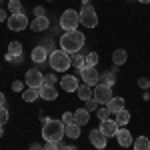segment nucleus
I'll use <instances>...</instances> for the list:
<instances>
[{"label": "nucleus", "instance_id": "obj_1", "mask_svg": "<svg viewBox=\"0 0 150 150\" xmlns=\"http://www.w3.org/2000/svg\"><path fill=\"white\" fill-rule=\"evenodd\" d=\"M86 44V36L82 34L80 30H70V32H64L60 36V50L68 52V54H76L80 52Z\"/></svg>", "mask_w": 150, "mask_h": 150}, {"label": "nucleus", "instance_id": "obj_2", "mask_svg": "<svg viewBox=\"0 0 150 150\" xmlns=\"http://www.w3.org/2000/svg\"><path fill=\"white\" fill-rule=\"evenodd\" d=\"M64 128H66V124L62 120H46V124L42 126V138L46 142H60L66 136Z\"/></svg>", "mask_w": 150, "mask_h": 150}, {"label": "nucleus", "instance_id": "obj_3", "mask_svg": "<svg viewBox=\"0 0 150 150\" xmlns=\"http://www.w3.org/2000/svg\"><path fill=\"white\" fill-rule=\"evenodd\" d=\"M48 64L54 72H66L72 66V54L64 52V50H54L48 56Z\"/></svg>", "mask_w": 150, "mask_h": 150}, {"label": "nucleus", "instance_id": "obj_4", "mask_svg": "<svg viewBox=\"0 0 150 150\" xmlns=\"http://www.w3.org/2000/svg\"><path fill=\"white\" fill-rule=\"evenodd\" d=\"M78 16H80V24L84 28H96L98 26V14H96V8L92 4H82V8L78 10Z\"/></svg>", "mask_w": 150, "mask_h": 150}, {"label": "nucleus", "instance_id": "obj_5", "mask_svg": "<svg viewBox=\"0 0 150 150\" xmlns=\"http://www.w3.org/2000/svg\"><path fill=\"white\" fill-rule=\"evenodd\" d=\"M80 24V16H78V12L68 8V10H64L60 14V28L64 30V32H70V30H76V26Z\"/></svg>", "mask_w": 150, "mask_h": 150}, {"label": "nucleus", "instance_id": "obj_6", "mask_svg": "<svg viewBox=\"0 0 150 150\" xmlns=\"http://www.w3.org/2000/svg\"><path fill=\"white\" fill-rule=\"evenodd\" d=\"M6 60H10L12 64H20L24 60V48H22V42L18 40H12L8 48H6Z\"/></svg>", "mask_w": 150, "mask_h": 150}, {"label": "nucleus", "instance_id": "obj_7", "mask_svg": "<svg viewBox=\"0 0 150 150\" xmlns=\"http://www.w3.org/2000/svg\"><path fill=\"white\" fill-rule=\"evenodd\" d=\"M6 24H8V28H10L12 32H22L24 28H28V26H30V22H28V18H26V14H24V12L10 14V16H8V20H6Z\"/></svg>", "mask_w": 150, "mask_h": 150}, {"label": "nucleus", "instance_id": "obj_8", "mask_svg": "<svg viewBox=\"0 0 150 150\" xmlns=\"http://www.w3.org/2000/svg\"><path fill=\"white\" fill-rule=\"evenodd\" d=\"M112 86H106V84H96L94 86V100L98 104H108L110 100H112Z\"/></svg>", "mask_w": 150, "mask_h": 150}, {"label": "nucleus", "instance_id": "obj_9", "mask_svg": "<svg viewBox=\"0 0 150 150\" xmlns=\"http://www.w3.org/2000/svg\"><path fill=\"white\" fill-rule=\"evenodd\" d=\"M78 74L82 76L84 84H88V86H96V84H100V74H98L96 66H84V68L78 70Z\"/></svg>", "mask_w": 150, "mask_h": 150}, {"label": "nucleus", "instance_id": "obj_10", "mask_svg": "<svg viewBox=\"0 0 150 150\" xmlns=\"http://www.w3.org/2000/svg\"><path fill=\"white\" fill-rule=\"evenodd\" d=\"M42 82H44V74H42L38 68H30L28 72H26V76H24L26 88H40Z\"/></svg>", "mask_w": 150, "mask_h": 150}, {"label": "nucleus", "instance_id": "obj_11", "mask_svg": "<svg viewBox=\"0 0 150 150\" xmlns=\"http://www.w3.org/2000/svg\"><path fill=\"white\" fill-rule=\"evenodd\" d=\"M88 140L92 142L94 148H98V150H104V148H106V142H108V140H106V136L100 132V128H94V130H90Z\"/></svg>", "mask_w": 150, "mask_h": 150}, {"label": "nucleus", "instance_id": "obj_12", "mask_svg": "<svg viewBox=\"0 0 150 150\" xmlns=\"http://www.w3.org/2000/svg\"><path fill=\"white\" fill-rule=\"evenodd\" d=\"M78 86H80V84H78V78L72 76V74H66V76L60 78V88H62L64 92H76Z\"/></svg>", "mask_w": 150, "mask_h": 150}, {"label": "nucleus", "instance_id": "obj_13", "mask_svg": "<svg viewBox=\"0 0 150 150\" xmlns=\"http://www.w3.org/2000/svg\"><path fill=\"white\" fill-rule=\"evenodd\" d=\"M118 124H116L114 118H108V120H102L100 122V132H102L106 138H110V136H116V132H118Z\"/></svg>", "mask_w": 150, "mask_h": 150}, {"label": "nucleus", "instance_id": "obj_14", "mask_svg": "<svg viewBox=\"0 0 150 150\" xmlns=\"http://www.w3.org/2000/svg\"><path fill=\"white\" fill-rule=\"evenodd\" d=\"M48 56H50V52H48L44 46H36V48H32V54H30L32 62H36V64L48 62Z\"/></svg>", "mask_w": 150, "mask_h": 150}, {"label": "nucleus", "instance_id": "obj_15", "mask_svg": "<svg viewBox=\"0 0 150 150\" xmlns=\"http://www.w3.org/2000/svg\"><path fill=\"white\" fill-rule=\"evenodd\" d=\"M116 140H118V144L120 146H124V148H128L134 140H132V134H130V130L128 128H118V132H116Z\"/></svg>", "mask_w": 150, "mask_h": 150}, {"label": "nucleus", "instance_id": "obj_16", "mask_svg": "<svg viewBox=\"0 0 150 150\" xmlns=\"http://www.w3.org/2000/svg\"><path fill=\"white\" fill-rule=\"evenodd\" d=\"M48 26H50V20H48L46 16H36L34 20L30 22V28H32L34 32H44Z\"/></svg>", "mask_w": 150, "mask_h": 150}, {"label": "nucleus", "instance_id": "obj_17", "mask_svg": "<svg viewBox=\"0 0 150 150\" xmlns=\"http://www.w3.org/2000/svg\"><path fill=\"white\" fill-rule=\"evenodd\" d=\"M40 98L42 100H48V102H52V100H56L58 98V92H56V86H40Z\"/></svg>", "mask_w": 150, "mask_h": 150}, {"label": "nucleus", "instance_id": "obj_18", "mask_svg": "<svg viewBox=\"0 0 150 150\" xmlns=\"http://www.w3.org/2000/svg\"><path fill=\"white\" fill-rule=\"evenodd\" d=\"M76 92H78V98H80V100L88 102V100H92V96H94V88L88 86V84H80Z\"/></svg>", "mask_w": 150, "mask_h": 150}, {"label": "nucleus", "instance_id": "obj_19", "mask_svg": "<svg viewBox=\"0 0 150 150\" xmlns=\"http://www.w3.org/2000/svg\"><path fill=\"white\" fill-rule=\"evenodd\" d=\"M40 98V88H24V92H22V100L24 102H36Z\"/></svg>", "mask_w": 150, "mask_h": 150}, {"label": "nucleus", "instance_id": "obj_20", "mask_svg": "<svg viewBox=\"0 0 150 150\" xmlns=\"http://www.w3.org/2000/svg\"><path fill=\"white\" fill-rule=\"evenodd\" d=\"M106 108L110 110V114H116L118 110L124 108V98H120V96H112V100L106 104Z\"/></svg>", "mask_w": 150, "mask_h": 150}, {"label": "nucleus", "instance_id": "obj_21", "mask_svg": "<svg viewBox=\"0 0 150 150\" xmlns=\"http://www.w3.org/2000/svg\"><path fill=\"white\" fill-rule=\"evenodd\" d=\"M126 60H128V52L124 48H116L114 52H112V62H114L116 66H122Z\"/></svg>", "mask_w": 150, "mask_h": 150}, {"label": "nucleus", "instance_id": "obj_22", "mask_svg": "<svg viewBox=\"0 0 150 150\" xmlns=\"http://www.w3.org/2000/svg\"><path fill=\"white\" fill-rule=\"evenodd\" d=\"M74 120H76V124L84 126V124H88V120H90V112H88L86 108H78V110L74 112Z\"/></svg>", "mask_w": 150, "mask_h": 150}, {"label": "nucleus", "instance_id": "obj_23", "mask_svg": "<svg viewBox=\"0 0 150 150\" xmlns=\"http://www.w3.org/2000/svg\"><path fill=\"white\" fill-rule=\"evenodd\" d=\"M114 120L118 126H126L128 122H130V112H128L126 108H122V110H118L114 114Z\"/></svg>", "mask_w": 150, "mask_h": 150}, {"label": "nucleus", "instance_id": "obj_24", "mask_svg": "<svg viewBox=\"0 0 150 150\" xmlns=\"http://www.w3.org/2000/svg\"><path fill=\"white\" fill-rule=\"evenodd\" d=\"M64 134L68 136V138H78L80 136V124H76V122H72V124H66V128H64Z\"/></svg>", "mask_w": 150, "mask_h": 150}, {"label": "nucleus", "instance_id": "obj_25", "mask_svg": "<svg viewBox=\"0 0 150 150\" xmlns=\"http://www.w3.org/2000/svg\"><path fill=\"white\" fill-rule=\"evenodd\" d=\"M134 150H150V138L148 136H138L134 140Z\"/></svg>", "mask_w": 150, "mask_h": 150}, {"label": "nucleus", "instance_id": "obj_26", "mask_svg": "<svg viewBox=\"0 0 150 150\" xmlns=\"http://www.w3.org/2000/svg\"><path fill=\"white\" fill-rule=\"evenodd\" d=\"M116 82V76L112 70H108V72H104V74H100V84H106V86H114Z\"/></svg>", "mask_w": 150, "mask_h": 150}, {"label": "nucleus", "instance_id": "obj_27", "mask_svg": "<svg viewBox=\"0 0 150 150\" xmlns=\"http://www.w3.org/2000/svg\"><path fill=\"white\" fill-rule=\"evenodd\" d=\"M84 60H86V56L84 54H80V52H76V54H72V66L74 68H84Z\"/></svg>", "mask_w": 150, "mask_h": 150}, {"label": "nucleus", "instance_id": "obj_28", "mask_svg": "<svg viewBox=\"0 0 150 150\" xmlns=\"http://www.w3.org/2000/svg\"><path fill=\"white\" fill-rule=\"evenodd\" d=\"M96 116H98V120L102 122V120H108L112 114H110V110H108V108H106V104H104V106H100V108L96 110Z\"/></svg>", "mask_w": 150, "mask_h": 150}, {"label": "nucleus", "instance_id": "obj_29", "mask_svg": "<svg viewBox=\"0 0 150 150\" xmlns=\"http://www.w3.org/2000/svg\"><path fill=\"white\" fill-rule=\"evenodd\" d=\"M8 12H12V14L22 12V4H20V0H10V2H8Z\"/></svg>", "mask_w": 150, "mask_h": 150}, {"label": "nucleus", "instance_id": "obj_30", "mask_svg": "<svg viewBox=\"0 0 150 150\" xmlns=\"http://www.w3.org/2000/svg\"><path fill=\"white\" fill-rule=\"evenodd\" d=\"M98 64V54L96 52H88L86 60H84V66H96Z\"/></svg>", "mask_w": 150, "mask_h": 150}, {"label": "nucleus", "instance_id": "obj_31", "mask_svg": "<svg viewBox=\"0 0 150 150\" xmlns=\"http://www.w3.org/2000/svg\"><path fill=\"white\" fill-rule=\"evenodd\" d=\"M8 120H10V112H8V108H6V106H0V124L4 126Z\"/></svg>", "mask_w": 150, "mask_h": 150}, {"label": "nucleus", "instance_id": "obj_32", "mask_svg": "<svg viewBox=\"0 0 150 150\" xmlns=\"http://www.w3.org/2000/svg\"><path fill=\"white\" fill-rule=\"evenodd\" d=\"M100 106H102V104H98V102H96V100L92 98V100H88V102H86V106H84V108H86L88 112H96Z\"/></svg>", "mask_w": 150, "mask_h": 150}, {"label": "nucleus", "instance_id": "obj_33", "mask_svg": "<svg viewBox=\"0 0 150 150\" xmlns=\"http://www.w3.org/2000/svg\"><path fill=\"white\" fill-rule=\"evenodd\" d=\"M56 82H58V78L54 76V74H46L42 84H44V86H56Z\"/></svg>", "mask_w": 150, "mask_h": 150}, {"label": "nucleus", "instance_id": "obj_34", "mask_svg": "<svg viewBox=\"0 0 150 150\" xmlns=\"http://www.w3.org/2000/svg\"><path fill=\"white\" fill-rule=\"evenodd\" d=\"M60 120H62L64 124H72V122H76V120H74V112H64Z\"/></svg>", "mask_w": 150, "mask_h": 150}, {"label": "nucleus", "instance_id": "obj_35", "mask_svg": "<svg viewBox=\"0 0 150 150\" xmlns=\"http://www.w3.org/2000/svg\"><path fill=\"white\" fill-rule=\"evenodd\" d=\"M12 90H14V92H24V84L20 80H14L12 82Z\"/></svg>", "mask_w": 150, "mask_h": 150}, {"label": "nucleus", "instance_id": "obj_36", "mask_svg": "<svg viewBox=\"0 0 150 150\" xmlns=\"http://www.w3.org/2000/svg\"><path fill=\"white\" fill-rule=\"evenodd\" d=\"M138 86L142 88V90H148L150 88V80L148 78H138Z\"/></svg>", "mask_w": 150, "mask_h": 150}, {"label": "nucleus", "instance_id": "obj_37", "mask_svg": "<svg viewBox=\"0 0 150 150\" xmlns=\"http://www.w3.org/2000/svg\"><path fill=\"white\" fill-rule=\"evenodd\" d=\"M44 150H60V148H58V142H46Z\"/></svg>", "mask_w": 150, "mask_h": 150}, {"label": "nucleus", "instance_id": "obj_38", "mask_svg": "<svg viewBox=\"0 0 150 150\" xmlns=\"http://www.w3.org/2000/svg\"><path fill=\"white\" fill-rule=\"evenodd\" d=\"M44 12H46V10H44L42 6H36V8H34V16H44Z\"/></svg>", "mask_w": 150, "mask_h": 150}, {"label": "nucleus", "instance_id": "obj_39", "mask_svg": "<svg viewBox=\"0 0 150 150\" xmlns=\"http://www.w3.org/2000/svg\"><path fill=\"white\" fill-rule=\"evenodd\" d=\"M4 20H8L6 18V8H0V22H4Z\"/></svg>", "mask_w": 150, "mask_h": 150}, {"label": "nucleus", "instance_id": "obj_40", "mask_svg": "<svg viewBox=\"0 0 150 150\" xmlns=\"http://www.w3.org/2000/svg\"><path fill=\"white\" fill-rule=\"evenodd\" d=\"M0 106H6V96H4V92H0Z\"/></svg>", "mask_w": 150, "mask_h": 150}, {"label": "nucleus", "instance_id": "obj_41", "mask_svg": "<svg viewBox=\"0 0 150 150\" xmlns=\"http://www.w3.org/2000/svg\"><path fill=\"white\" fill-rule=\"evenodd\" d=\"M30 150H44V146H40V144H32Z\"/></svg>", "mask_w": 150, "mask_h": 150}, {"label": "nucleus", "instance_id": "obj_42", "mask_svg": "<svg viewBox=\"0 0 150 150\" xmlns=\"http://www.w3.org/2000/svg\"><path fill=\"white\" fill-rule=\"evenodd\" d=\"M62 150H78V148H76V146H70V144H66V146H64Z\"/></svg>", "mask_w": 150, "mask_h": 150}, {"label": "nucleus", "instance_id": "obj_43", "mask_svg": "<svg viewBox=\"0 0 150 150\" xmlns=\"http://www.w3.org/2000/svg\"><path fill=\"white\" fill-rule=\"evenodd\" d=\"M2 134H4V126L0 124V138H2Z\"/></svg>", "mask_w": 150, "mask_h": 150}, {"label": "nucleus", "instance_id": "obj_44", "mask_svg": "<svg viewBox=\"0 0 150 150\" xmlns=\"http://www.w3.org/2000/svg\"><path fill=\"white\" fill-rule=\"evenodd\" d=\"M140 4H150V0H138Z\"/></svg>", "mask_w": 150, "mask_h": 150}, {"label": "nucleus", "instance_id": "obj_45", "mask_svg": "<svg viewBox=\"0 0 150 150\" xmlns=\"http://www.w3.org/2000/svg\"><path fill=\"white\" fill-rule=\"evenodd\" d=\"M90 2H92V0H82V4H90Z\"/></svg>", "mask_w": 150, "mask_h": 150}]
</instances>
